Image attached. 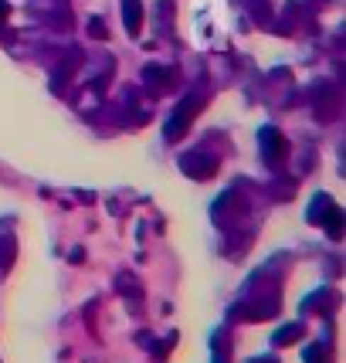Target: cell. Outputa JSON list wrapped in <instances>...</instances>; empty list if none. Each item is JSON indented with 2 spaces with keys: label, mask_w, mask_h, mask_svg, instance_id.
Here are the masks:
<instances>
[{
  "label": "cell",
  "mask_w": 346,
  "mask_h": 363,
  "mask_svg": "<svg viewBox=\"0 0 346 363\" xmlns=\"http://www.w3.org/2000/svg\"><path fill=\"white\" fill-rule=\"evenodd\" d=\"M126 21L136 28V21H140V4L136 0H126Z\"/></svg>",
  "instance_id": "obj_1"
}]
</instances>
